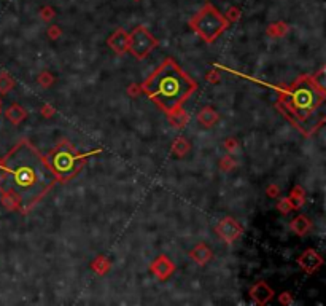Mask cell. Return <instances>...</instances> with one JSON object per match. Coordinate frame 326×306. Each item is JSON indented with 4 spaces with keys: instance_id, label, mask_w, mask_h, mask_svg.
Listing matches in <instances>:
<instances>
[{
    "instance_id": "9a60e30c",
    "label": "cell",
    "mask_w": 326,
    "mask_h": 306,
    "mask_svg": "<svg viewBox=\"0 0 326 306\" xmlns=\"http://www.w3.org/2000/svg\"><path fill=\"white\" fill-rule=\"evenodd\" d=\"M310 227H312V224H310V220L307 219L305 216H296L291 222H290V228H291V231L294 235H297V236H304L307 231L310 230Z\"/></svg>"
},
{
    "instance_id": "d590c367",
    "label": "cell",
    "mask_w": 326,
    "mask_h": 306,
    "mask_svg": "<svg viewBox=\"0 0 326 306\" xmlns=\"http://www.w3.org/2000/svg\"><path fill=\"white\" fill-rule=\"evenodd\" d=\"M0 114H2V99H0Z\"/></svg>"
},
{
    "instance_id": "83f0119b",
    "label": "cell",
    "mask_w": 326,
    "mask_h": 306,
    "mask_svg": "<svg viewBox=\"0 0 326 306\" xmlns=\"http://www.w3.org/2000/svg\"><path fill=\"white\" fill-rule=\"evenodd\" d=\"M40 16H42V20L43 21H51L53 18L56 16V12H54V8L53 7H43L42 10H40Z\"/></svg>"
},
{
    "instance_id": "ba28073f",
    "label": "cell",
    "mask_w": 326,
    "mask_h": 306,
    "mask_svg": "<svg viewBox=\"0 0 326 306\" xmlns=\"http://www.w3.org/2000/svg\"><path fill=\"white\" fill-rule=\"evenodd\" d=\"M150 271L159 281H167L175 271V265L167 255H159L150 263Z\"/></svg>"
},
{
    "instance_id": "e575fe53",
    "label": "cell",
    "mask_w": 326,
    "mask_h": 306,
    "mask_svg": "<svg viewBox=\"0 0 326 306\" xmlns=\"http://www.w3.org/2000/svg\"><path fill=\"white\" fill-rule=\"evenodd\" d=\"M142 92V89H140V85H130L129 88H127V94L129 96H138Z\"/></svg>"
},
{
    "instance_id": "4dcf8cb0",
    "label": "cell",
    "mask_w": 326,
    "mask_h": 306,
    "mask_svg": "<svg viewBox=\"0 0 326 306\" xmlns=\"http://www.w3.org/2000/svg\"><path fill=\"white\" fill-rule=\"evenodd\" d=\"M46 34H48V37L51 40H56V39H59L62 32L59 29V26H51V27H48V32H46Z\"/></svg>"
},
{
    "instance_id": "836d02e7",
    "label": "cell",
    "mask_w": 326,
    "mask_h": 306,
    "mask_svg": "<svg viewBox=\"0 0 326 306\" xmlns=\"http://www.w3.org/2000/svg\"><path fill=\"white\" fill-rule=\"evenodd\" d=\"M207 81L209 83H218L220 81V73L218 70H212L207 73Z\"/></svg>"
},
{
    "instance_id": "4fadbf2b",
    "label": "cell",
    "mask_w": 326,
    "mask_h": 306,
    "mask_svg": "<svg viewBox=\"0 0 326 306\" xmlns=\"http://www.w3.org/2000/svg\"><path fill=\"white\" fill-rule=\"evenodd\" d=\"M220 120V115L212 106H206L201 109V112L198 114V123L202 125L204 128H212L213 125H217Z\"/></svg>"
},
{
    "instance_id": "484cf974",
    "label": "cell",
    "mask_w": 326,
    "mask_h": 306,
    "mask_svg": "<svg viewBox=\"0 0 326 306\" xmlns=\"http://www.w3.org/2000/svg\"><path fill=\"white\" fill-rule=\"evenodd\" d=\"M277 209L280 211L282 214H288V212H291V211H293V206H291L290 198H288V196L282 198L280 201H278V204H277Z\"/></svg>"
},
{
    "instance_id": "3957f363",
    "label": "cell",
    "mask_w": 326,
    "mask_h": 306,
    "mask_svg": "<svg viewBox=\"0 0 326 306\" xmlns=\"http://www.w3.org/2000/svg\"><path fill=\"white\" fill-rule=\"evenodd\" d=\"M140 89L166 115H171L175 110L182 109L185 102L194 94L198 83L177 64L175 59L166 58L161 66L142 83Z\"/></svg>"
},
{
    "instance_id": "cb8c5ba5",
    "label": "cell",
    "mask_w": 326,
    "mask_h": 306,
    "mask_svg": "<svg viewBox=\"0 0 326 306\" xmlns=\"http://www.w3.org/2000/svg\"><path fill=\"white\" fill-rule=\"evenodd\" d=\"M37 81H39V85L43 86V88H50L53 83H54V77L51 75L50 72H42L39 78H37Z\"/></svg>"
},
{
    "instance_id": "d4e9b609",
    "label": "cell",
    "mask_w": 326,
    "mask_h": 306,
    "mask_svg": "<svg viewBox=\"0 0 326 306\" xmlns=\"http://www.w3.org/2000/svg\"><path fill=\"white\" fill-rule=\"evenodd\" d=\"M312 80H313V83L318 88H321V89H324L326 91V78H324V67H321L318 72L316 73H313L312 75Z\"/></svg>"
},
{
    "instance_id": "44dd1931",
    "label": "cell",
    "mask_w": 326,
    "mask_h": 306,
    "mask_svg": "<svg viewBox=\"0 0 326 306\" xmlns=\"http://www.w3.org/2000/svg\"><path fill=\"white\" fill-rule=\"evenodd\" d=\"M290 201H291V206H293V211H297L302 208V204L305 202V193H304V188L299 187V185H296L293 188V191L290 193Z\"/></svg>"
},
{
    "instance_id": "1f68e13d",
    "label": "cell",
    "mask_w": 326,
    "mask_h": 306,
    "mask_svg": "<svg viewBox=\"0 0 326 306\" xmlns=\"http://www.w3.org/2000/svg\"><path fill=\"white\" fill-rule=\"evenodd\" d=\"M278 301H280L282 304H285V306H288V304L293 303V296H291L290 292H283V293L278 295Z\"/></svg>"
},
{
    "instance_id": "ffe728a7",
    "label": "cell",
    "mask_w": 326,
    "mask_h": 306,
    "mask_svg": "<svg viewBox=\"0 0 326 306\" xmlns=\"http://www.w3.org/2000/svg\"><path fill=\"white\" fill-rule=\"evenodd\" d=\"M91 268H92V271H94L96 274L99 276H104L110 271V268H111V262L108 260V258L105 255H99L94 262L91 263Z\"/></svg>"
},
{
    "instance_id": "e0dca14e",
    "label": "cell",
    "mask_w": 326,
    "mask_h": 306,
    "mask_svg": "<svg viewBox=\"0 0 326 306\" xmlns=\"http://www.w3.org/2000/svg\"><path fill=\"white\" fill-rule=\"evenodd\" d=\"M190 150H191V144L186 137H182V136L177 137L172 144V153L175 156H179V158H182L186 153H190Z\"/></svg>"
},
{
    "instance_id": "d6a6232c",
    "label": "cell",
    "mask_w": 326,
    "mask_h": 306,
    "mask_svg": "<svg viewBox=\"0 0 326 306\" xmlns=\"http://www.w3.org/2000/svg\"><path fill=\"white\" fill-rule=\"evenodd\" d=\"M266 193H267L269 198H277L278 193H280V188H278L277 185H269L267 190H266Z\"/></svg>"
},
{
    "instance_id": "8fae6325",
    "label": "cell",
    "mask_w": 326,
    "mask_h": 306,
    "mask_svg": "<svg viewBox=\"0 0 326 306\" xmlns=\"http://www.w3.org/2000/svg\"><path fill=\"white\" fill-rule=\"evenodd\" d=\"M107 43L116 54H124L129 50V34L124 29H116L108 37Z\"/></svg>"
},
{
    "instance_id": "603a6c76",
    "label": "cell",
    "mask_w": 326,
    "mask_h": 306,
    "mask_svg": "<svg viewBox=\"0 0 326 306\" xmlns=\"http://www.w3.org/2000/svg\"><path fill=\"white\" fill-rule=\"evenodd\" d=\"M237 166V163H236V160L232 158L231 155H226L225 158H223L221 161H220V168H221V171H225V172H228V171H232Z\"/></svg>"
},
{
    "instance_id": "ac0fdd59",
    "label": "cell",
    "mask_w": 326,
    "mask_h": 306,
    "mask_svg": "<svg viewBox=\"0 0 326 306\" xmlns=\"http://www.w3.org/2000/svg\"><path fill=\"white\" fill-rule=\"evenodd\" d=\"M167 118H169L171 125L174 128H177V129H182L185 125H188V122H190V117L183 110V107L179 109V110H175V112H172L171 115H167Z\"/></svg>"
},
{
    "instance_id": "f546056e",
    "label": "cell",
    "mask_w": 326,
    "mask_h": 306,
    "mask_svg": "<svg viewBox=\"0 0 326 306\" xmlns=\"http://www.w3.org/2000/svg\"><path fill=\"white\" fill-rule=\"evenodd\" d=\"M40 114H42V117H45V118H51V117H54V114H56V109H54L51 104H45V106L40 109Z\"/></svg>"
},
{
    "instance_id": "7a4b0ae2",
    "label": "cell",
    "mask_w": 326,
    "mask_h": 306,
    "mask_svg": "<svg viewBox=\"0 0 326 306\" xmlns=\"http://www.w3.org/2000/svg\"><path fill=\"white\" fill-rule=\"evenodd\" d=\"M277 89V109L304 136H312L324 123L326 91L315 85L312 75H301L290 86Z\"/></svg>"
},
{
    "instance_id": "52a82bcc",
    "label": "cell",
    "mask_w": 326,
    "mask_h": 306,
    "mask_svg": "<svg viewBox=\"0 0 326 306\" xmlns=\"http://www.w3.org/2000/svg\"><path fill=\"white\" fill-rule=\"evenodd\" d=\"M215 231L226 244L231 246L234 241H237L242 236V233H244V228H242V225L239 224V222L234 220L232 217H225L215 225Z\"/></svg>"
},
{
    "instance_id": "7402d4cb",
    "label": "cell",
    "mask_w": 326,
    "mask_h": 306,
    "mask_svg": "<svg viewBox=\"0 0 326 306\" xmlns=\"http://www.w3.org/2000/svg\"><path fill=\"white\" fill-rule=\"evenodd\" d=\"M15 78L8 72H0V94H8L15 88Z\"/></svg>"
},
{
    "instance_id": "7c38bea8",
    "label": "cell",
    "mask_w": 326,
    "mask_h": 306,
    "mask_svg": "<svg viewBox=\"0 0 326 306\" xmlns=\"http://www.w3.org/2000/svg\"><path fill=\"white\" fill-rule=\"evenodd\" d=\"M190 258L193 262H196L198 265L204 266V265H207L210 260H212V257H213V252H212V249L207 246V244H204V243H199V244H196L191 250H190Z\"/></svg>"
},
{
    "instance_id": "8992f818",
    "label": "cell",
    "mask_w": 326,
    "mask_h": 306,
    "mask_svg": "<svg viewBox=\"0 0 326 306\" xmlns=\"http://www.w3.org/2000/svg\"><path fill=\"white\" fill-rule=\"evenodd\" d=\"M159 42L156 40V37L146 29L145 26H137L134 31L129 34V53L138 61L145 59Z\"/></svg>"
},
{
    "instance_id": "74e56055",
    "label": "cell",
    "mask_w": 326,
    "mask_h": 306,
    "mask_svg": "<svg viewBox=\"0 0 326 306\" xmlns=\"http://www.w3.org/2000/svg\"><path fill=\"white\" fill-rule=\"evenodd\" d=\"M134 2H140V0H134Z\"/></svg>"
},
{
    "instance_id": "5bb4252c",
    "label": "cell",
    "mask_w": 326,
    "mask_h": 306,
    "mask_svg": "<svg viewBox=\"0 0 326 306\" xmlns=\"http://www.w3.org/2000/svg\"><path fill=\"white\" fill-rule=\"evenodd\" d=\"M5 117L10 123L13 125H20L27 118V110L24 107H21L20 104H12L5 110Z\"/></svg>"
},
{
    "instance_id": "f1b7e54d",
    "label": "cell",
    "mask_w": 326,
    "mask_h": 306,
    "mask_svg": "<svg viewBox=\"0 0 326 306\" xmlns=\"http://www.w3.org/2000/svg\"><path fill=\"white\" fill-rule=\"evenodd\" d=\"M225 148L232 155L239 148V142L236 141L234 137H229V139H226V141H225Z\"/></svg>"
},
{
    "instance_id": "4316f807",
    "label": "cell",
    "mask_w": 326,
    "mask_h": 306,
    "mask_svg": "<svg viewBox=\"0 0 326 306\" xmlns=\"http://www.w3.org/2000/svg\"><path fill=\"white\" fill-rule=\"evenodd\" d=\"M225 18H226L229 23H237L239 18H240V10H239L237 7H229Z\"/></svg>"
},
{
    "instance_id": "6da1fadb",
    "label": "cell",
    "mask_w": 326,
    "mask_h": 306,
    "mask_svg": "<svg viewBox=\"0 0 326 306\" xmlns=\"http://www.w3.org/2000/svg\"><path fill=\"white\" fill-rule=\"evenodd\" d=\"M58 182L46 158L27 139L18 142L2 158L0 193L15 191L21 199L23 214L32 211Z\"/></svg>"
},
{
    "instance_id": "2e32d148",
    "label": "cell",
    "mask_w": 326,
    "mask_h": 306,
    "mask_svg": "<svg viewBox=\"0 0 326 306\" xmlns=\"http://www.w3.org/2000/svg\"><path fill=\"white\" fill-rule=\"evenodd\" d=\"M0 202L7 211H20L21 209V199L18 198V194L12 190L2 191V196H0Z\"/></svg>"
},
{
    "instance_id": "9c48e42d",
    "label": "cell",
    "mask_w": 326,
    "mask_h": 306,
    "mask_svg": "<svg viewBox=\"0 0 326 306\" xmlns=\"http://www.w3.org/2000/svg\"><path fill=\"white\" fill-rule=\"evenodd\" d=\"M297 265H299L301 270H304L305 273L312 274L323 265V257L313 249H305L301 254V257L297 258Z\"/></svg>"
},
{
    "instance_id": "30bf717a",
    "label": "cell",
    "mask_w": 326,
    "mask_h": 306,
    "mask_svg": "<svg viewBox=\"0 0 326 306\" xmlns=\"http://www.w3.org/2000/svg\"><path fill=\"white\" fill-rule=\"evenodd\" d=\"M250 296L256 304L263 306V304H267L274 298V290L267 285V282L258 281L256 284L250 287Z\"/></svg>"
},
{
    "instance_id": "5b68a950",
    "label": "cell",
    "mask_w": 326,
    "mask_h": 306,
    "mask_svg": "<svg viewBox=\"0 0 326 306\" xmlns=\"http://www.w3.org/2000/svg\"><path fill=\"white\" fill-rule=\"evenodd\" d=\"M190 27L204 42L212 43L228 29L229 21L212 4H206L191 18Z\"/></svg>"
},
{
    "instance_id": "8d00e7d4",
    "label": "cell",
    "mask_w": 326,
    "mask_h": 306,
    "mask_svg": "<svg viewBox=\"0 0 326 306\" xmlns=\"http://www.w3.org/2000/svg\"><path fill=\"white\" fill-rule=\"evenodd\" d=\"M0 172H2V160H0Z\"/></svg>"
},
{
    "instance_id": "277c9868",
    "label": "cell",
    "mask_w": 326,
    "mask_h": 306,
    "mask_svg": "<svg viewBox=\"0 0 326 306\" xmlns=\"http://www.w3.org/2000/svg\"><path fill=\"white\" fill-rule=\"evenodd\" d=\"M99 152L100 150H92L89 153H80L70 142L61 141L48 155L45 156V158L48 161L53 172L56 174L58 180L65 183V182L72 180L80 172V169L83 168V163H85V160L89 155H96Z\"/></svg>"
},
{
    "instance_id": "d6986e66",
    "label": "cell",
    "mask_w": 326,
    "mask_h": 306,
    "mask_svg": "<svg viewBox=\"0 0 326 306\" xmlns=\"http://www.w3.org/2000/svg\"><path fill=\"white\" fill-rule=\"evenodd\" d=\"M288 32H290V26L283 21H277L267 26V35L274 37V39H280V37H285Z\"/></svg>"
}]
</instances>
